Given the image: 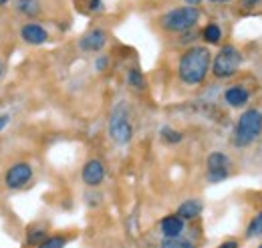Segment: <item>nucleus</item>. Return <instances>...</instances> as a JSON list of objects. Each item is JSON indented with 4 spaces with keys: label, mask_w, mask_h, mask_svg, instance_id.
I'll list each match as a JSON object with an SVG mask.
<instances>
[{
    "label": "nucleus",
    "mask_w": 262,
    "mask_h": 248,
    "mask_svg": "<svg viewBox=\"0 0 262 248\" xmlns=\"http://www.w3.org/2000/svg\"><path fill=\"white\" fill-rule=\"evenodd\" d=\"M242 65V55L234 49V47H224L216 59H214V65H212V71L218 79H226V77H232Z\"/></svg>",
    "instance_id": "obj_5"
},
{
    "label": "nucleus",
    "mask_w": 262,
    "mask_h": 248,
    "mask_svg": "<svg viewBox=\"0 0 262 248\" xmlns=\"http://www.w3.org/2000/svg\"><path fill=\"white\" fill-rule=\"evenodd\" d=\"M16 10L23 16H38L40 14V2L38 0H16Z\"/></svg>",
    "instance_id": "obj_14"
},
{
    "label": "nucleus",
    "mask_w": 262,
    "mask_h": 248,
    "mask_svg": "<svg viewBox=\"0 0 262 248\" xmlns=\"http://www.w3.org/2000/svg\"><path fill=\"white\" fill-rule=\"evenodd\" d=\"M67 242H69L67 236H63V234H55V236H47L36 248H65Z\"/></svg>",
    "instance_id": "obj_17"
},
{
    "label": "nucleus",
    "mask_w": 262,
    "mask_h": 248,
    "mask_svg": "<svg viewBox=\"0 0 262 248\" xmlns=\"http://www.w3.org/2000/svg\"><path fill=\"white\" fill-rule=\"evenodd\" d=\"M8 123H10V115H6V113H4V115H0V133L6 129V125Z\"/></svg>",
    "instance_id": "obj_22"
},
{
    "label": "nucleus",
    "mask_w": 262,
    "mask_h": 248,
    "mask_svg": "<svg viewBox=\"0 0 262 248\" xmlns=\"http://www.w3.org/2000/svg\"><path fill=\"white\" fill-rule=\"evenodd\" d=\"M81 178L87 186L95 188L99 186L103 180H105V168L99 159H89L85 166H83V172H81Z\"/></svg>",
    "instance_id": "obj_10"
},
{
    "label": "nucleus",
    "mask_w": 262,
    "mask_h": 248,
    "mask_svg": "<svg viewBox=\"0 0 262 248\" xmlns=\"http://www.w3.org/2000/svg\"><path fill=\"white\" fill-rule=\"evenodd\" d=\"M202 36H204L206 43L216 45V43H220V38H222V29H220L218 25H208V27L202 31Z\"/></svg>",
    "instance_id": "obj_16"
},
{
    "label": "nucleus",
    "mask_w": 262,
    "mask_h": 248,
    "mask_svg": "<svg viewBox=\"0 0 262 248\" xmlns=\"http://www.w3.org/2000/svg\"><path fill=\"white\" fill-rule=\"evenodd\" d=\"M4 77H6V63L0 61V83L4 81Z\"/></svg>",
    "instance_id": "obj_24"
},
{
    "label": "nucleus",
    "mask_w": 262,
    "mask_h": 248,
    "mask_svg": "<svg viewBox=\"0 0 262 248\" xmlns=\"http://www.w3.org/2000/svg\"><path fill=\"white\" fill-rule=\"evenodd\" d=\"M220 248H238V244H236L234 240H228V242H224V244H222Z\"/></svg>",
    "instance_id": "obj_26"
},
{
    "label": "nucleus",
    "mask_w": 262,
    "mask_h": 248,
    "mask_svg": "<svg viewBox=\"0 0 262 248\" xmlns=\"http://www.w3.org/2000/svg\"><path fill=\"white\" fill-rule=\"evenodd\" d=\"M184 220L178 216V214H173V216H165L162 222H160V230H162V234H164V238H176V236H180L182 232H184Z\"/></svg>",
    "instance_id": "obj_11"
},
{
    "label": "nucleus",
    "mask_w": 262,
    "mask_h": 248,
    "mask_svg": "<svg viewBox=\"0 0 262 248\" xmlns=\"http://www.w3.org/2000/svg\"><path fill=\"white\" fill-rule=\"evenodd\" d=\"M109 137L117 146H127L133 137V125H131V109L127 101H119L109 115Z\"/></svg>",
    "instance_id": "obj_2"
},
{
    "label": "nucleus",
    "mask_w": 262,
    "mask_h": 248,
    "mask_svg": "<svg viewBox=\"0 0 262 248\" xmlns=\"http://www.w3.org/2000/svg\"><path fill=\"white\" fill-rule=\"evenodd\" d=\"M127 81H129V85L133 89H143V85H145L143 75H141V71H137V69H131L129 75H127Z\"/></svg>",
    "instance_id": "obj_21"
},
{
    "label": "nucleus",
    "mask_w": 262,
    "mask_h": 248,
    "mask_svg": "<svg viewBox=\"0 0 262 248\" xmlns=\"http://www.w3.org/2000/svg\"><path fill=\"white\" fill-rule=\"evenodd\" d=\"M244 4L246 6H254V4H258V0H244Z\"/></svg>",
    "instance_id": "obj_28"
},
{
    "label": "nucleus",
    "mask_w": 262,
    "mask_h": 248,
    "mask_svg": "<svg viewBox=\"0 0 262 248\" xmlns=\"http://www.w3.org/2000/svg\"><path fill=\"white\" fill-rule=\"evenodd\" d=\"M200 2H202V0H186V4H188V6H198Z\"/></svg>",
    "instance_id": "obj_27"
},
{
    "label": "nucleus",
    "mask_w": 262,
    "mask_h": 248,
    "mask_svg": "<svg viewBox=\"0 0 262 248\" xmlns=\"http://www.w3.org/2000/svg\"><path fill=\"white\" fill-rule=\"evenodd\" d=\"M208 2H214V4H224V2H230V0H208Z\"/></svg>",
    "instance_id": "obj_29"
},
{
    "label": "nucleus",
    "mask_w": 262,
    "mask_h": 248,
    "mask_svg": "<svg viewBox=\"0 0 262 248\" xmlns=\"http://www.w3.org/2000/svg\"><path fill=\"white\" fill-rule=\"evenodd\" d=\"M89 8H91V10H99V8H101V0H91V2H89Z\"/></svg>",
    "instance_id": "obj_25"
},
{
    "label": "nucleus",
    "mask_w": 262,
    "mask_h": 248,
    "mask_svg": "<svg viewBox=\"0 0 262 248\" xmlns=\"http://www.w3.org/2000/svg\"><path fill=\"white\" fill-rule=\"evenodd\" d=\"M260 234H262V212H258L256 216L252 218V222H250V226L246 230V236L248 238H256Z\"/></svg>",
    "instance_id": "obj_20"
},
{
    "label": "nucleus",
    "mask_w": 262,
    "mask_h": 248,
    "mask_svg": "<svg viewBox=\"0 0 262 248\" xmlns=\"http://www.w3.org/2000/svg\"><path fill=\"white\" fill-rule=\"evenodd\" d=\"M210 67H212L210 49H206V47H192V49H188L180 57L178 73H180V79L186 85H200L206 79Z\"/></svg>",
    "instance_id": "obj_1"
},
{
    "label": "nucleus",
    "mask_w": 262,
    "mask_h": 248,
    "mask_svg": "<svg viewBox=\"0 0 262 248\" xmlns=\"http://www.w3.org/2000/svg\"><path fill=\"white\" fill-rule=\"evenodd\" d=\"M228 178V155L222 152H212L208 155V182L218 184Z\"/></svg>",
    "instance_id": "obj_7"
},
{
    "label": "nucleus",
    "mask_w": 262,
    "mask_h": 248,
    "mask_svg": "<svg viewBox=\"0 0 262 248\" xmlns=\"http://www.w3.org/2000/svg\"><path fill=\"white\" fill-rule=\"evenodd\" d=\"M162 139H164L165 143H169V146H176V143H180L184 139V135L180 131L171 129V127H164L162 129Z\"/></svg>",
    "instance_id": "obj_19"
},
{
    "label": "nucleus",
    "mask_w": 262,
    "mask_h": 248,
    "mask_svg": "<svg viewBox=\"0 0 262 248\" xmlns=\"http://www.w3.org/2000/svg\"><path fill=\"white\" fill-rule=\"evenodd\" d=\"M160 248H196V244L192 240H186V238L176 236V238H164Z\"/></svg>",
    "instance_id": "obj_18"
},
{
    "label": "nucleus",
    "mask_w": 262,
    "mask_h": 248,
    "mask_svg": "<svg viewBox=\"0 0 262 248\" xmlns=\"http://www.w3.org/2000/svg\"><path fill=\"white\" fill-rule=\"evenodd\" d=\"M4 4H8V0H0V6H4Z\"/></svg>",
    "instance_id": "obj_30"
},
{
    "label": "nucleus",
    "mask_w": 262,
    "mask_h": 248,
    "mask_svg": "<svg viewBox=\"0 0 262 248\" xmlns=\"http://www.w3.org/2000/svg\"><path fill=\"white\" fill-rule=\"evenodd\" d=\"M224 99H226V103H228L230 107H244V105L248 103L250 95H248V91H246L244 87H238V85H236V87L226 89Z\"/></svg>",
    "instance_id": "obj_12"
},
{
    "label": "nucleus",
    "mask_w": 262,
    "mask_h": 248,
    "mask_svg": "<svg viewBox=\"0 0 262 248\" xmlns=\"http://www.w3.org/2000/svg\"><path fill=\"white\" fill-rule=\"evenodd\" d=\"M105 45H107V32L103 29H93L79 38V49L85 53H97Z\"/></svg>",
    "instance_id": "obj_9"
},
{
    "label": "nucleus",
    "mask_w": 262,
    "mask_h": 248,
    "mask_svg": "<svg viewBox=\"0 0 262 248\" xmlns=\"http://www.w3.org/2000/svg\"><path fill=\"white\" fill-rule=\"evenodd\" d=\"M20 38L27 43V45H33V47H40L49 40V31L38 25V23H27L20 27Z\"/></svg>",
    "instance_id": "obj_8"
},
{
    "label": "nucleus",
    "mask_w": 262,
    "mask_h": 248,
    "mask_svg": "<svg viewBox=\"0 0 262 248\" xmlns=\"http://www.w3.org/2000/svg\"><path fill=\"white\" fill-rule=\"evenodd\" d=\"M107 63H109V59L107 57H101L97 61V71H103V69H107Z\"/></svg>",
    "instance_id": "obj_23"
},
{
    "label": "nucleus",
    "mask_w": 262,
    "mask_h": 248,
    "mask_svg": "<svg viewBox=\"0 0 262 248\" xmlns=\"http://www.w3.org/2000/svg\"><path fill=\"white\" fill-rule=\"evenodd\" d=\"M49 236V232H47V226H33V228H29V234H27V244L29 246H38L45 238Z\"/></svg>",
    "instance_id": "obj_15"
},
{
    "label": "nucleus",
    "mask_w": 262,
    "mask_h": 248,
    "mask_svg": "<svg viewBox=\"0 0 262 248\" xmlns=\"http://www.w3.org/2000/svg\"><path fill=\"white\" fill-rule=\"evenodd\" d=\"M202 210H204V206H202L200 200H186V202L180 204L178 216L182 218V220H194V218L202 214Z\"/></svg>",
    "instance_id": "obj_13"
},
{
    "label": "nucleus",
    "mask_w": 262,
    "mask_h": 248,
    "mask_svg": "<svg viewBox=\"0 0 262 248\" xmlns=\"http://www.w3.org/2000/svg\"><path fill=\"white\" fill-rule=\"evenodd\" d=\"M198 20H200V10H198L196 6H188V4H186V6H182V8L169 10L164 16L162 25H164V29H167V31L180 32V31L192 29Z\"/></svg>",
    "instance_id": "obj_4"
},
{
    "label": "nucleus",
    "mask_w": 262,
    "mask_h": 248,
    "mask_svg": "<svg viewBox=\"0 0 262 248\" xmlns=\"http://www.w3.org/2000/svg\"><path fill=\"white\" fill-rule=\"evenodd\" d=\"M33 180V168L27 161H16L4 172V186L8 190H23Z\"/></svg>",
    "instance_id": "obj_6"
},
{
    "label": "nucleus",
    "mask_w": 262,
    "mask_h": 248,
    "mask_svg": "<svg viewBox=\"0 0 262 248\" xmlns=\"http://www.w3.org/2000/svg\"><path fill=\"white\" fill-rule=\"evenodd\" d=\"M262 131V113L256 109H248L240 115L234 129V143L236 148H248Z\"/></svg>",
    "instance_id": "obj_3"
},
{
    "label": "nucleus",
    "mask_w": 262,
    "mask_h": 248,
    "mask_svg": "<svg viewBox=\"0 0 262 248\" xmlns=\"http://www.w3.org/2000/svg\"><path fill=\"white\" fill-rule=\"evenodd\" d=\"M258 248H262V244H260V246H258Z\"/></svg>",
    "instance_id": "obj_31"
}]
</instances>
